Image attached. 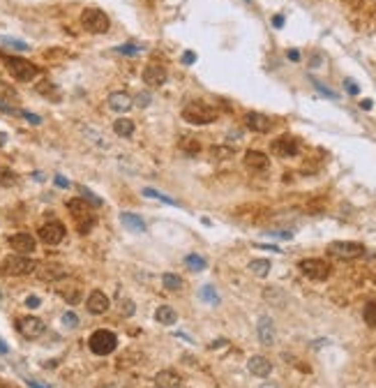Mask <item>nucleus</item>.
Wrapping results in <instances>:
<instances>
[{
  "label": "nucleus",
  "mask_w": 376,
  "mask_h": 388,
  "mask_svg": "<svg viewBox=\"0 0 376 388\" xmlns=\"http://www.w3.org/2000/svg\"><path fill=\"white\" fill-rule=\"evenodd\" d=\"M217 109L203 102H190L182 109V121H187L190 125H210V123L217 121Z\"/></svg>",
  "instance_id": "nucleus-1"
},
{
  "label": "nucleus",
  "mask_w": 376,
  "mask_h": 388,
  "mask_svg": "<svg viewBox=\"0 0 376 388\" xmlns=\"http://www.w3.org/2000/svg\"><path fill=\"white\" fill-rule=\"evenodd\" d=\"M72 217L77 219V229L79 234H90V229L95 227V217L90 213V206L86 203V199H70L67 201Z\"/></svg>",
  "instance_id": "nucleus-2"
},
{
  "label": "nucleus",
  "mask_w": 376,
  "mask_h": 388,
  "mask_svg": "<svg viewBox=\"0 0 376 388\" xmlns=\"http://www.w3.org/2000/svg\"><path fill=\"white\" fill-rule=\"evenodd\" d=\"M5 65H7V72H10L12 77L17 79V81H23V83L33 81V79L39 74L37 65H33V63L26 61V58H19V56H7Z\"/></svg>",
  "instance_id": "nucleus-3"
},
{
  "label": "nucleus",
  "mask_w": 376,
  "mask_h": 388,
  "mask_svg": "<svg viewBox=\"0 0 376 388\" xmlns=\"http://www.w3.org/2000/svg\"><path fill=\"white\" fill-rule=\"evenodd\" d=\"M81 26L86 28L88 33L104 35V33H109L111 21L102 10H97V7H88V10L81 12Z\"/></svg>",
  "instance_id": "nucleus-4"
},
{
  "label": "nucleus",
  "mask_w": 376,
  "mask_h": 388,
  "mask_svg": "<svg viewBox=\"0 0 376 388\" xmlns=\"http://www.w3.org/2000/svg\"><path fill=\"white\" fill-rule=\"evenodd\" d=\"M39 263L30 257H23V254H12L3 261V275H30L37 270Z\"/></svg>",
  "instance_id": "nucleus-5"
},
{
  "label": "nucleus",
  "mask_w": 376,
  "mask_h": 388,
  "mask_svg": "<svg viewBox=\"0 0 376 388\" xmlns=\"http://www.w3.org/2000/svg\"><path fill=\"white\" fill-rule=\"evenodd\" d=\"M328 254L335 259H342V261H351V259H358L365 254V245L355 241H335L328 245Z\"/></svg>",
  "instance_id": "nucleus-6"
},
{
  "label": "nucleus",
  "mask_w": 376,
  "mask_h": 388,
  "mask_svg": "<svg viewBox=\"0 0 376 388\" xmlns=\"http://www.w3.org/2000/svg\"><path fill=\"white\" fill-rule=\"evenodd\" d=\"M88 347H90V351H93V354L106 356V354H111V351L118 347V338H115V333H111V330L99 328V330H95V333L90 335Z\"/></svg>",
  "instance_id": "nucleus-7"
},
{
  "label": "nucleus",
  "mask_w": 376,
  "mask_h": 388,
  "mask_svg": "<svg viewBox=\"0 0 376 388\" xmlns=\"http://www.w3.org/2000/svg\"><path fill=\"white\" fill-rule=\"evenodd\" d=\"M298 268L302 270V275H305V278L317 280V282L330 278V263L323 261V259H302Z\"/></svg>",
  "instance_id": "nucleus-8"
},
{
  "label": "nucleus",
  "mask_w": 376,
  "mask_h": 388,
  "mask_svg": "<svg viewBox=\"0 0 376 388\" xmlns=\"http://www.w3.org/2000/svg\"><path fill=\"white\" fill-rule=\"evenodd\" d=\"M65 238V225L62 222H46V225L39 227V241L46 243V245H58L60 241Z\"/></svg>",
  "instance_id": "nucleus-9"
},
{
  "label": "nucleus",
  "mask_w": 376,
  "mask_h": 388,
  "mask_svg": "<svg viewBox=\"0 0 376 388\" xmlns=\"http://www.w3.org/2000/svg\"><path fill=\"white\" fill-rule=\"evenodd\" d=\"M35 273H37V278L42 282H58V280L67 278L70 270L65 266H60V263H39Z\"/></svg>",
  "instance_id": "nucleus-10"
},
{
  "label": "nucleus",
  "mask_w": 376,
  "mask_h": 388,
  "mask_svg": "<svg viewBox=\"0 0 376 388\" xmlns=\"http://www.w3.org/2000/svg\"><path fill=\"white\" fill-rule=\"evenodd\" d=\"M245 125H247V130L257 132V134H266V132L273 130V121L266 114H259V111H247Z\"/></svg>",
  "instance_id": "nucleus-11"
},
{
  "label": "nucleus",
  "mask_w": 376,
  "mask_h": 388,
  "mask_svg": "<svg viewBox=\"0 0 376 388\" xmlns=\"http://www.w3.org/2000/svg\"><path fill=\"white\" fill-rule=\"evenodd\" d=\"M17 330L23 335V338L35 340L44 333V323H42V319H37V317H23L17 321Z\"/></svg>",
  "instance_id": "nucleus-12"
},
{
  "label": "nucleus",
  "mask_w": 376,
  "mask_h": 388,
  "mask_svg": "<svg viewBox=\"0 0 376 388\" xmlns=\"http://www.w3.org/2000/svg\"><path fill=\"white\" fill-rule=\"evenodd\" d=\"M298 150H300V143L293 137H279L277 141H273V153L279 155V157H295Z\"/></svg>",
  "instance_id": "nucleus-13"
},
{
  "label": "nucleus",
  "mask_w": 376,
  "mask_h": 388,
  "mask_svg": "<svg viewBox=\"0 0 376 388\" xmlns=\"http://www.w3.org/2000/svg\"><path fill=\"white\" fill-rule=\"evenodd\" d=\"M164 81H166V70H164L162 65H155V63L146 65V70H143V83H146V86L159 88Z\"/></svg>",
  "instance_id": "nucleus-14"
},
{
  "label": "nucleus",
  "mask_w": 376,
  "mask_h": 388,
  "mask_svg": "<svg viewBox=\"0 0 376 388\" xmlns=\"http://www.w3.org/2000/svg\"><path fill=\"white\" fill-rule=\"evenodd\" d=\"M10 245L12 250H17V254H33L37 243H35V238L30 234H14L10 238Z\"/></svg>",
  "instance_id": "nucleus-15"
},
{
  "label": "nucleus",
  "mask_w": 376,
  "mask_h": 388,
  "mask_svg": "<svg viewBox=\"0 0 376 388\" xmlns=\"http://www.w3.org/2000/svg\"><path fill=\"white\" fill-rule=\"evenodd\" d=\"M257 333H259V340H261V345L270 347L275 345V338H277V333H275V323L270 317H261L257 323Z\"/></svg>",
  "instance_id": "nucleus-16"
},
{
  "label": "nucleus",
  "mask_w": 376,
  "mask_h": 388,
  "mask_svg": "<svg viewBox=\"0 0 376 388\" xmlns=\"http://www.w3.org/2000/svg\"><path fill=\"white\" fill-rule=\"evenodd\" d=\"M86 307H88V312H90V314H104V312L109 310V298H106V294H104V291L95 289L93 294L88 296Z\"/></svg>",
  "instance_id": "nucleus-17"
},
{
  "label": "nucleus",
  "mask_w": 376,
  "mask_h": 388,
  "mask_svg": "<svg viewBox=\"0 0 376 388\" xmlns=\"http://www.w3.org/2000/svg\"><path fill=\"white\" fill-rule=\"evenodd\" d=\"M106 102H109V109L118 111V114H125V111H130L132 106H134V99H132L127 93H122V90H115V93H111Z\"/></svg>",
  "instance_id": "nucleus-18"
},
{
  "label": "nucleus",
  "mask_w": 376,
  "mask_h": 388,
  "mask_svg": "<svg viewBox=\"0 0 376 388\" xmlns=\"http://www.w3.org/2000/svg\"><path fill=\"white\" fill-rule=\"evenodd\" d=\"M268 164H270V159L261 150H247L245 153V167L249 171H266Z\"/></svg>",
  "instance_id": "nucleus-19"
},
{
  "label": "nucleus",
  "mask_w": 376,
  "mask_h": 388,
  "mask_svg": "<svg viewBox=\"0 0 376 388\" xmlns=\"http://www.w3.org/2000/svg\"><path fill=\"white\" fill-rule=\"evenodd\" d=\"M247 367H249V372L254 374V377H259V379L268 377V374L273 372V363L268 361L266 356H252L249 363H247Z\"/></svg>",
  "instance_id": "nucleus-20"
},
{
  "label": "nucleus",
  "mask_w": 376,
  "mask_h": 388,
  "mask_svg": "<svg viewBox=\"0 0 376 388\" xmlns=\"http://www.w3.org/2000/svg\"><path fill=\"white\" fill-rule=\"evenodd\" d=\"M155 383H157V388H180L182 386V377L173 370H159L155 374Z\"/></svg>",
  "instance_id": "nucleus-21"
},
{
  "label": "nucleus",
  "mask_w": 376,
  "mask_h": 388,
  "mask_svg": "<svg viewBox=\"0 0 376 388\" xmlns=\"http://www.w3.org/2000/svg\"><path fill=\"white\" fill-rule=\"evenodd\" d=\"M155 319H157L159 323H164V326H173L178 314H175V310L171 305H159V310L155 312Z\"/></svg>",
  "instance_id": "nucleus-22"
},
{
  "label": "nucleus",
  "mask_w": 376,
  "mask_h": 388,
  "mask_svg": "<svg viewBox=\"0 0 376 388\" xmlns=\"http://www.w3.org/2000/svg\"><path fill=\"white\" fill-rule=\"evenodd\" d=\"M113 132L118 134V137L127 139V137L134 134V123H132L130 118H118V121L113 123Z\"/></svg>",
  "instance_id": "nucleus-23"
},
{
  "label": "nucleus",
  "mask_w": 376,
  "mask_h": 388,
  "mask_svg": "<svg viewBox=\"0 0 376 388\" xmlns=\"http://www.w3.org/2000/svg\"><path fill=\"white\" fill-rule=\"evenodd\" d=\"M120 222L125 227H130L132 231H146V225H143V219L137 217L134 213H122L120 215Z\"/></svg>",
  "instance_id": "nucleus-24"
},
{
  "label": "nucleus",
  "mask_w": 376,
  "mask_h": 388,
  "mask_svg": "<svg viewBox=\"0 0 376 388\" xmlns=\"http://www.w3.org/2000/svg\"><path fill=\"white\" fill-rule=\"evenodd\" d=\"M270 261L268 259H254V261H249V270L254 275H259V278H266L268 273H270Z\"/></svg>",
  "instance_id": "nucleus-25"
},
{
  "label": "nucleus",
  "mask_w": 376,
  "mask_h": 388,
  "mask_svg": "<svg viewBox=\"0 0 376 388\" xmlns=\"http://www.w3.org/2000/svg\"><path fill=\"white\" fill-rule=\"evenodd\" d=\"M0 102H19V93L5 81H0Z\"/></svg>",
  "instance_id": "nucleus-26"
},
{
  "label": "nucleus",
  "mask_w": 376,
  "mask_h": 388,
  "mask_svg": "<svg viewBox=\"0 0 376 388\" xmlns=\"http://www.w3.org/2000/svg\"><path fill=\"white\" fill-rule=\"evenodd\" d=\"M185 263H187V268L190 270H194V273H199V270H206V259L203 257H199V254H187L185 257Z\"/></svg>",
  "instance_id": "nucleus-27"
},
{
  "label": "nucleus",
  "mask_w": 376,
  "mask_h": 388,
  "mask_svg": "<svg viewBox=\"0 0 376 388\" xmlns=\"http://www.w3.org/2000/svg\"><path fill=\"white\" fill-rule=\"evenodd\" d=\"M162 285L166 287L169 291H178V289H182V280H180L175 273H164L162 275Z\"/></svg>",
  "instance_id": "nucleus-28"
},
{
  "label": "nucleus",
  "mask_w": 376,
  "mask_h": 388,
  "mask_svg": "<svg viewBox=\"0 0 376 388\" xmlns=\"http://www.w3.org/2000/svg\"><path fill=\"white\" fill-rule=\"evenodd\" d=\"M37 93L44 95V97H49V99H60L58 88H55L51 81H42V83H39V86H37Z\"/></svg>",
  "instance_id": "nucleus-29"
},
{
  "label": "nucleus",
  "mask_w": 376,
  "mask_h": 388,
  "mask_svg": "<svg viewBox=\"0 0 376 388\" xmlns=\"http://www.w3.org/2000/svg\"><path fill=\"white\" fill-rule=\"evenodd\" d=\"M17 181H19V176L14 174V171L7 169V167H0V185L12 187V185H17Z\"/></svg>",
  "instance_id": "nucleus-30"
},
{
  "label": "nucleus",
  "mask_w": 376,
  "mask_h": 388,
  "mask_svg": "<svg viewBox=\"0 0 376 388\" xmlns=\"http://www.w3.org/2000/svg\"><path fill=\"white\" fill-rule=\"evenodd\" d=\"M0 44H3V46H7V49H12V51H28V49H30L26 42L14 39V37H0Z\"/></svg>",
  "instance_id": "nucleus-31"
},
{
  "label": "nucleus",
  "mask_w": 376,
  "mask_h": 388,
  "mask_svg": "<svg viewBox=\"0 0 376 388\" xmlns=\"http://www.w3.org/2000/svg\"><path fill=\"white\" fill-rule=\"evenodd\" d=\"M210 155H213V159H229V157H233V148L231 146H213L210 148Z\"/></svg>",
  "instance_id": "nucleus-32"
},
{
  "label": "nucleus",
  "mask_w": 376,
  "mask_h": 388,
  "mask_svg": "<svg viewBox=\"0 0 376 388\" xmlns=\"http://www.w3.org/2000/svg\"><path fill=\"white\" fill-rule=\"evenodd\" d=\"M362 317H365V323L369 328H376V301L367 303L365 305V312H362Z\"/></svg>",
  "instance_id": "nucleus-33"
},
{
  "label": "nucleus",
  "mask_w": 376,
  "mask_h": 388,
  "mask_svg": "<svg viewBox=\"0 0 376 388\" xmlns=\"http://www.w3.org/2000/svg\"><path fill=\"white\" fill-rule=\"evenodd\" d=\"M201 298L206 303H210V305H217V303H219V294L215 291V287H210V285L201 287Z\"/></svg>",
  "instance_id": "nucleus-34"
},
{
  "label": "nucleus",
  "mask_w": 376,
  "mask_h": 388,
  "mask_svg": "<svg viewBox=\"0 0 376 388\" xmlns=\"http://www.w3.org/2000/svg\"><path fill=\"white\" fill-rule=\"evenodd\" d=\"M180 148L185 150L187 155H197L199 150H201V143L197 141V139H190V137H185L182 141H180Z\"/></svg>",
  "instance_id": "nucleus-35"
},
{
  "label": "nucleus",
  "mask_w": 376,
  "mask_h": 388,
  "mask_svg": "<svg viewBox=\"0 0 376 388\" xmlns=\"http://www.w3.org/2000/svg\"><path fill=\"white\" fill-rule=\"evenodd\" d=\"M62 298H65L67 303H72V305H74V303H79V298H81V289H79V287H72L70 291L62 289Z\"/></svg>",
  "instance_id": "nucleus-36"
},
{
  "label": "nucleus",
  "mask_w": 376,
  "mask_h": 388,
  "mask_svg": "<svg viewBox=\"0 0 376 388\" xmlns=\"http://www.w3.org/2000/svg\"><path fill=\"white\" fill-rule=\"evenodd\" d=\"M118 51L125 56H139L143 51V46H137V44H120Z\"/></svg>",
  "instance_id": "nucleus-37"
},
{
  "label": "nucleus",
  "mask_w": 376,
  "mask_h": 388,
  "mask_svg": "<svg viewBox=\"0 0 376 388\" xmlns=\"http://www.w3.org/2000/svg\"><path fill=\"white\" fill-rule=\"evenodd\" d=\"M143 194H146V197H150V199H159V201H164V203H175L173 199H169L166 194H162V192H157V190H150V187H148V190H143Z\"/></svg>",
  "instance_id": "nucleus-38"
},
{
  "label": "nucleus",
  "mask_w": 376,
  "mask_h": 388,
  "mask_svg": "<svg viewBox=\"0 0 376 388\" xmlns=\"http://www.w3.org/2000/svg\"><path fill=\"white\" fill-rule=\"evenodd\" d=\"M62 323H65L67 328H77L79 326V317L74 314V312H65V314H62Z\"/></svg>",
  "instance_id": "nucleus-39"
},
{
  "label": "nucleus",
  "mask_w": 376,
  "mask_h": 388,
  "mask_svg": "<svg viewBox=\"0 0 376 388\" xmlns=\"http://www.w3.org/2000/svg\"><path fill=\"white\" fill-rule=\"evenodd\" d=\"M311 83H314V88H317L321 95H326V97H330V99H337V93H335V90H330V88H326L321 81H311Z\"/></svg>",
  "instance_id": "nucleus-40"
},
{
  "label": "nucleus",
  "mask_w": 376,
  "mask_h": 388,
  "mask_svg": "<svg viewBox=\"0 0 376 388\" xmlns=\"http://www.w3.org/2000/svg\"><path fill=\"white\" fill-rule=\"evenodd\" d=\"M134 310H137V307H134V303H132V301H120V314L132 317V314H134Z\"/></svg>",
  "instance_id": "nucleus-41"
},
{
  "label": "nucleus",
  "mask_w": 376,
  "mask_h": 388,
  "mask_svg": "<svg viewBox=\"0 0 376 388\" xmlns=\"http://www.w3.org/2000/svg\"><path fill=\"white\" fill-rule=\"evenodd\" d=\"M81 194H83V199H88V201L93 203V206H102V199L99 197H95L90 190H86V187H81Z\"/></svg>",
  "instance_id": "nucleus-42"
},
{
  "label": "nucleus",
  "mask_w": 376,
  "mask_h": 388,
  "mask_svg": "<svg viewBox=\"0 0 376 388\" xmlns=\"http://www.w3.org/2000/svg\"><path fill=\"white\" fill-rule=\"evenodd\" d=\"M21 118H26L30 125H42V118H39V116H35V114H30V111H23L21 109Z\"/></svg>",
  "instance_id": "nucleus-43"
},
{
  "label": "nucleus",
  "mask_w": 376,
  "mask_h": 388,
  "mask_svg": "<svg viewBox=\"0 0 376 388\" xmlns=\"http://www.w3.org/2000/svg\"><path fill=\"white\" fill-rule=\"evenodd\" d=\"M344 88H346V93H351V95H358L360 93V88L355 86V81H351V79H346V81H344Z\"/></svg>",
  "instance_id": "nucleus-44"
},
{
  "label": "nucleus",
  "mask_w": 376,
  "mask_h": 388,
  "mask_svg": "<svg viewBox=\"0 0 376 388\" xmlns=\"http://www.w3.org/2000/svg\"><path fill=\"white\" fill-rule=\"evenodd\" d=\"M26 305L30 307V310H37V307L42 305V301H39L37 296H28V298H26Z\"/></svg>",
  "instance_id": "nucleus-45"
},
{
  "label": "nucleus",
  "mask_w": 376,
  "mask_h": 388,
  "mask_svg": "<svg viewBox=\"0 0 376 388\" xmlns=\"http://www.w3.org/2000/svg\"><path fill=\"white\" fill-rule=\"evenodd\" d=\"M194 61H197V53H192V51H185V53H182V63H185V65H192Z\"/></svg>",
  "instance_id": "nucleus-46"
},
{
  "label": "nucleus",
  "mask_w": 376,
  "mask_h": 388,
  "mask_svg": "<svg viewBox=\"0 0 376 388\" xmlns=\"http://www.w3.org/2000/svg\"><path fill=\"white\" fill-rule=\"evenodd\" d=\"M137 104H139V106H148V104H150V95H148V93H141V95L137 97Z\"/></svg>",
  "instance_id": "nucleus-47"
},
{
  "label": "nucleus",
  "mask_w": 376,
  "mask_h": 388,
  "mask_svg": "<svg viewBox=\"0 0 376 388\" xmlns=\"http://www.w3.org/2000/svg\"><path fill=\"white\" fill-rule=\"evenodd\" d=\"M273 26L275 28H282L284 26V17H282V14H275V17H273Z\"/></svg>",
  "instance_id": "nucleus-48"
},
{
  "label": "nucleus",
  "mask_w": 376,
  "mask_h": 388,
  "mask_svg": "<svg viewBox=\"0 0 376 388\" xmlns=\"http://www.w3.org/2000/svg\"><path fill=\"white\" fill-rule=\"evenodd\" d=\"M26 381H28V386L30 388H49L46 383H39V381H35V379H26Z\"/></svg>",
  "instance_id": "nucleus-49"
},
{
  "label": "nucleus",
  "mask_w": 376,
  "mask_h": 388,
  "mask_svg": "<svg viewBox=\"0 0 376 388\" xmlns=\"http://www.w3.org/2000/svg\"><path fill=\"white\" fill-rule=\"evenodd\" d=\"M55 185L58 187H70V181H65L62 176H55Z\"/></svg>",
  "instance_id": "nucleus-50"
},
{
  "label": "nucleus",
  "mask_w": 376,
  "mask_h": 388,
  "mask_svg": "<svg viewBox=\"0 0 376 388\" xmlns=\"http://www.w3.org/2000/svg\"><path fill=\"white\" fill-rule=\"evenodd\" d=\"M286 56H289V61H295V63L300 61V53H298V51H295V49H291V51H289V53H286Z\"/></svg>",
  "instance_id": "nucleus-51"
},
{
  "label": "nucleus",
  "mask_w": 376,
  "mask_h": 388,
  "mask_svg": "<svg viewBox=\"0 0 376 388\" xmlns=\"http://www.w3.org/2000/svg\"><path fill=\"white\" fill-rule=\"evenodd\" d=\"M360 106H362L365 111H369L371 109V99H362V102H360Z\"/></svg>",
  "instance_id": "nucleus-52"
},
{
  "label": "nucleus",
  "mask_w": 376,
  "mask_h": 388,
  "mask_svg": "<svg viewBox=\"0 0 376 388\" xmlns=\"http://www.w3.org/2000/svg\"><path fill=\"white\" fill-rule=\"evenodd\" d=\"M0 354H10V347H7L3 340H0Z\"/></svg>",
  "instance_id": "nucleus-53"
},
{
  "label": "nucleus",
  "mask_w": 376,
  "mask_h": 388,
  "mask_svg": "<svg viewBox=\"0 0 376 388\" xmlns=\"http://www.w3.org/2000/svg\"><path fill=\"white\" fill-rule=\"evenodd\" d=\"M5 143H7V134L5 132H0V146H5Z\"/></svg>",
  "instance_id": "nucleus-54"
},
{
  "label": "nucleus",
  "mask_w": 376,
  "mask_h": 388,
  "mask_svg": "<svg viewBox=\"0 0 376 388\" xmlns=\"http://www.w3.org/2000/svg\"><path fill=\"white\" fill-rule=\"evenodd\" d=\"M33 178H35V181H44V174H39V171H37V174H33Z\"/></svg>",
  "instance_id": "nucleus-55"
},
{
  "label": "nucleus",
  "mask_w": 376,
  "mask_h": 388,
  "mask_svg": "<svg viewBox=\"0 0 376 388\" xmlns=\"http://www.w3.org/2000/svg\"><path fill=\"white\" fill-rule=\"evenodd\" d=\"M0 388H17V386H12V383H0Z\"/></svg>",
  "instance_id": "nucleus-56"
},
{
  "label": "nucleus",
  "mask_w": 376,
  "mask_h": 388,
  "mask_svg": "<svg viewBox=\"0 0 376 388\" xmlns=\"http://www.w3.org/2000/svg\"><path fill=\"white\" fill-rule=\"evenodd\" d=\"M263 388H277V386H275V383H266V386H263Z\"/></svg>",
  "instance_id": "nucleus-57"
},
{
  "label": "nucleus",
  "mask_w": 376,
  "mask_h": 388,
  "mask_svg": "<svg viewBox=\"0 0 376 388\" xmlns=\"http://www.w3.org/2000/svg\"><path fill=\"white\" fill-rule=\"evenodd\" d=\"M0 303H3V294H0Z\"/></svg>",
  "instance_id": "nucleus-58"
},
{
  "label": "nucleus",
  "mask_w": 376,
  "mask_h": 388,
  "mask_svg": "<svg viewBox=\"0 0 376 388\" xmlns=\"http://www.w3.org/2000/svg\"><path fill=\"white\" fill-rule=\"evenodd\" d=\"M374 361H376V358H374Z\"/></svg>",
  "instance_id": "nucleus-59"
}]
</instances>
